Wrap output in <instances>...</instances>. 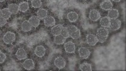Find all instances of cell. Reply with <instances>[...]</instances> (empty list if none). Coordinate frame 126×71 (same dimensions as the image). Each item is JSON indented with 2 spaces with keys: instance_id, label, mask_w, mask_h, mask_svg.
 I'll list each match as a JSON object with an SVG mask.
<instances>
[{
  "instance_id": "cell-1",
  "label": "cell",
  "mask_w": 126,
  "mask_h": 71,
  "mask_svg": "<svg viewBox=\"0 0 126 71\" xmlns=\"http://www.w3.org/2000/svg\"><path fill=\"white\" fill-rule=\"evenodd\" d=\"M16 34L11 32H8L3 37V40L5 44H12L16 40Z\"/></svg>"
},
{
  "instance_id": "cell-2",
  "label": "cell",
  "mask_w": 126,
  "mask_h": 71,
  "mask_svg": "<svg viewBox=\"0 0 126 71\" xmlns=\"http://www.w3.org/2000/svg\"><path fill=\"white\" fill-rule=\"evenodd\" d=\"M78 53L79 57L83 59H88L91 54L90 50L87 47H80L78 50Z\"/></svg>"
},
{
  "instance_id": "cell-3",
  "label": "cell",
  "mask_w": 126,
  "mask_h": 71,
  "mask_svg": "<svg viewBox=\"0 0 126 71\" xmlns=\"http://www.w3.org/2000/svg\"><path fill=\"white\" fill-rule=\"evenodd\" d=\"M89 18L92 21H96L101 18V14L96 9H92L89 13Z\"/></svg>"
},
{
  "instance_id": "cell-4",
  "label": "cell",
  "mask_w": 126,
  "mask_h": 71,
  "mask_svg": "<svg viewBox=\"0 0 126 71\" xmlns=\"http://www.w3.org/2000/svg\"><path fill=\"white\" fill-rule=\"evenodd\" d=\"M86 42L89 45L94 46L96 45L97 43H98L96 35H93V34H88L86 36Z\"/></svg>"
},
{
  "instance_id": "cell-5",
  "label": "cell",
  "mask_w": 126,
  "mask_h": 71,
  "mask_svg": "<svg viewBox=\"0 0 126 71\" xmlns=\"http://www.w3.org/2000/svg\"><path fill=\"white\" fill-rule=\"evenodd\" d=\"M121 26V21L117 18L115 19H111L110 21V28L112 30L116 31L120 29Z\"/></svg>"
},
{
  "instance_id": "cell-6",
  "label": "cell",
  "mask_w": 126,
  "mask_h": 71,
  "mask_svg": "<svg viewBox=\"0 0 126 71\" xmlns=\"http://www.w3.org/2000/svg\"><path fill=\"white\" fill-rule=\"evenodd\" d=\"M55 65L59 69H63L66 66V60L62 56H59L56 57L55 60Z\"/></svg>"
},
{
  "instance_id": "cell-7",
  "label": "cell",
  "mask_w": 126,
  "mask_h": 71,
  "mask_svg": "<svg viewBox=\"0 0 126 71\" xmlns=\"http://www.w3.org/2000/svg\"><path fill=\"white\" fill-rule=\"evenodd\" d=\"M64 48L66 52L68 53H74L75 52V44L72 41H68L64 44Z\"/></svg>"
},
{
  "instance_id": "cell-8",
  "label": "cell",
  "mask_w": 126,
  "mask_h": 71,
  "mask_svg": "<svg viewBox=\"0 0 126 71\" xmlns=\"http://www.w3.org/2000/svg\"><path fill=\"white\" fill-rule=\"evenodd\" d=\"M99 6L102 10H105V11H109L112 8L113 4L110 0H104L102 1Z\"/></svg>"
},
{
  "instance_id": "cell-9",
  "label": "cell",
  "mask_w": 126,
  "mask_h": 71,
  "mask_svg": "<svg viewBox=\"0 0 126 71\" xmlns=\"http://www.w3.org/2000/svg\"><path fill=\"white\" fill-rule=\"evenodd\" d=\"M16 56L18 60H23V59L27 58V53L26 50L23 47L19 48L17 50V52L16 53Z\"/></svg>"
},
{
  "instance_id": "cell-10",
  "label": "cell",
  "mask_w": 126,
  "mask_h": 71,
  "mask_svg": "<svg viewBox=\"0 0 126 71\" xmlns=\"http://www.w3.org/2000/svg\"><path fill=\"white\" fill-rule=\"evenodd\" d=\"M46 53V49L43 46H37L34 50V53L37 57H43Z\"/></svg>"
},
{
  "instance_id": "cell-11",
  "label": "cell",
  "mask_w": 126,
  "mask_h": 71,
  "mask_svg": "<svg viewBox=\"0 0 126 71\" xmlns=\"http://www.w3.org/2000/svg\"><path fill=\"white\" fill-rule=\"evenodd\" d=\"M44 24L47 27L54 26L56 24L55 18L52 16H47L43 19Z\"/></svg>"
},
{
  "instance_id": "cell-12",
  "label": "cell",
  "mask_w": 126,
  "mask_h": 71,
  "mask_svg": "<svg viewBox=\"0 0 126 71\" xmlns=\"http://www.w3.org/2000/svg\"><path fill=\"white\" fill-rule=\"evenodd\" d=\"M23 65V67L26 70H32L34 68V62L33 59H28L25 60Z\"/></svg>"
},
{
  "instance_id": "cell-13",
  "label": "cell",
  "mask_w": 126,
  "mask_h": 71,
  "mask_svg": "<svg viewBox=\"0 0 126 71\" xmlns=\"http://www.w3.org/2000/svg\"><path fill=\"white\" fill-rule=\"evenodd\" d=\"M29 22L32 26V27L36 28L40 24V19L37 16H33L29 19Z\"/></svg>"
},
{
  "instance_id": "cell-14",
  "label": "cell",
  "mask_w": 126,
  "mask_h": 71,
  "mask_svg": "<svg viewBox=\"0 0 126 71\" xmlns=\"http://www.w3.org/2000/svg\"><path fill=\"white\" fill-rule=\"evenodd\" d=\"M63 28V26L62 24L55 25L51 29V33H52V35L55 36L61 35Z\"/></svg>"
},
{
  "instance_id": "cell-15",
  "label": "cell",
  "mask_w": 126,
  "mask_h": 71,
  "mask_svg": "<svg viewBox=\"0 0 126 71\" xmlns=\"http://www.w3.org/2000/svg\"><path fill=\"white\" fill-rule=\"evenodd\" d=\"M67 18L71 23H74L77 21L78 19L79 16L76 12L75 11H71L67 14Z\"/></svg>"
},
{
  "instance_id": "cell-16",
  "label": "cell",
  "mask_w": 126,
  "mask_h": 71,
  "mask_svg": "<svg viewBox=\"0 0 126 71\" xmlns=\"http://www.w3.org/2000/svg\"><path fill=\"white\" fill-rule=\"evenodd\" d=\"M119 16V11L117 9L111 8L108 11V17L110 19L117 18Z\"/></svg>"
},
{
  "instance_id": "cell-17",
  "label": "cell",
  "mask_w": 126,
  "mask_h": 71,
  "mask_svg": "<svg viewBox=\"0 0 126 71\" xmlns=\"http://www.w3.org/2000/svg\"><path fill=\"white\" fill-rule=\"evenodd\" d=\"M110 21H111V19L108 16L101 18L100 20L101 26L103 27L109 28L110 25Z\"/></svg>"
},
{
  "instance_id": "cell-18",
  "label": "cell",
  "mask_w": 126,
  "mask_h": 71,
  "mask_svg": "<svg viewBox=\"0 0 126 71\" xmlns=\"http://www.w3.org/2000/svg\"><path fill=\"white\" fill-rule=\"evenodd\" d=\"M21 29L23 32H29L32 29V26L28 20H25L21 24Z\"/></svg>"
},
{
  "instance_id": "cell-19",
  "label": "cell",
  "mask_w": 126,
  "mask_h": 71,
  "mask_svg": "<svg viewBox=\"0 0 126 71\" xmlns=\"http://www.w3.org/2000/svg\"><path fill=\"white\" fill-rule=\"evenodd\" d=\"M8 9L9 10L11 14H17L19 11L18 5L16 4H11L8 5Z\"/></svg>"
},
{
  "instance_id": "cell-20",
  "label": "cell",
  "mask_w": 126,
  "mask_h": 71,
  "mask_svg": "<svg viewBox=\"0 0 126 71\" xmlns=\"http://www.w3.org/2000/svg\"><path fill=\"white\" fill-rule=\"evenodd\" d=\"M66 39L64 37H63L61 35H59L57 36H55V38H54V42L55 44H58V45H61V44H63L65 43Z\"/></svg>"
},
{
  "instance_id": "cell-21",
  "label": "cell",
  "mask_w": 126,
  "mask_h": 71,
  "mask_svg": "<svg viewBox=\"0 0 126 71\" xmlns=\"http://www.w3.org/2000/svg\"><path fill=\"white\" fill-rule=\"evenodd\" d=\"M47 11L44 8H40L37 12V16L40 20H43L45 17L47 16Z\"/></svg>"
},
{
  "instance_id": "cell-22",
  "label": "cell",
  "mask_w": 126,
  "mask_h": 71,
  "mask_svg": "<svg viewBox=\"0 0 126 71\" xmlns=\"http://www.w3.org/2000/svg\"><path fill=\"white\" fill-rule=\"evenodd\" d=\"M96 35L108 37V35H109V30H108V29H107V28L102 27L99 28V29L97 30Z\"/></svg>"
},
{
  "instance_id": "cell-23",
  "label": "cell",
  "mask_w": 126,
  "mask_h": 71,
  "mask_svg": "<svg viewBox=\"0 0 126 71\" xmlns=\"http://www.w3.org/2000/svg\"><path fill=\"white\" fill-rule=\"evenodd\" d=\"M18 7L19 11L22 12V13H25L29 9V4L27 2H25V1L20 3V4L18 5Z\"/></svg>"
},
{
  "instance_id": "cell-24",
  "label": "cell",
  "mask_w": 126,
  "mask_h": 71,
  "mask_svg": "<svg viewBox=\"0 0 126 71\" xmlns=\"http://www.w3.org/2000/svg\"><path fill=\"white\" fill-rule=\"evenodd\" d=\"M80 70L82 71H91L92 70L91 65L90 63L84 62V63H82L79 66Z\"/></svg>"
},
{
  "instance_id": "cell-25",
  "label": "cell",
  "mask_w": 126,
  "mask_h": 71,
  "mask_svg": "<svg viewBox=\"0 0 126 71\" xmlns=\"http://www.w3.org/2000/svg\"><path fill=\"white\" fill-rule=\"evenodd\" d=\"M2 10V17H4V18H5L6 20L9 19L10 17H11V13H10L9 10H8V8H4Z\"/></svg>"
},
{
  "instance_id": "cell-26",
  "label": "cell",
  "mask_w": 126,
  "mask_h": 71,
  "mask_svg": "<svg viewBox=\"0 0 126 71\" xmlns=\"http://www.w3.org/2000/svg\"><path fill=\"white\" fill-rule=\"evenodd\" d=\"M80 36H81V33H80V30L79 29H78L77 31L72 33L70 34V37L73 39H78V38H80Z\"/></svg>"
},
{
  "instance_id": "cell-27",
  "label": "cell",
  "mask_w": 126,
  "mask_h": 71,
  "mask_svg": "<svg viewBox=\"0 0 126 71\" xmlns=\"http://www.w3.org/2000/svg\"><path fill=\"white\" fill-rule=\"evenodd\" d=\"M42 2L41 0H32V7L34 8H40L42 6Z\"/></svg>"
},
{
  "instance_id": "cell-28",
  "label": "cell",
  "mask_w": 126,
  "mask_h": 71,
  "mask_svg": "<svg viewBox=\"0 0 126 71\" xmlns=\"http://www.w3.org/2000/svg\"><path fill=\"white\" fill-rule=\"evenodd\" d=\"M61 35L63 37H64L65 38H68L70 37V34L69 33L68 29H67V27H64L63 28V29L62 30V32L61 33Z\"/></svg>"
},
{
  "instance_id": "cell-29",
  "label": "cell",
  "mask_w": 126,
  "mask_h": 71,
  "mask_svg": "<svg viewBox=\"0 0 126 71\" xmlns=\"http://www.w3.org/2000/svg\"><path fill=\"white\" fill-rule=\"evenodd\" d=\"M66 27H67V29H68L69 33V34L75 32V31H77V30L78 29L77 27L74 26V25H69V26Z\"/></svg>"
},
{
  "instance_id": "cell-30",
  "label": "cell",
  "mask_w": 126,
  "mask_h": 71,
  "mask_svg": "<svg viewBox=\"0 0 126 71\" xmlns=\"http://www.w3.org/2000/svg\"><path fill=\"white\" fill-rule=\"evenodd\" d=\"M96 37H97L98 40V42L100 43H104L105 41L107 39L108 37L106 36H101L96 35Z\"/></svg>"
},
{
  "instance_id": "cell-31",
  "label": "cell",
  "mask_w": 126,
  "mask_h": 71,
  "mask_svg": "<svg viewBox=\"0 0 126 71\" xmlns=\"http://www.w3.org/2000/svg\"><path fill=\"white\" fill-rule=\"evenodd\" d=\"M6 58H7L6 54L3 52L1 53V54H0V63H3V62L5 60Z\"/></svg>"
},
{
  "instance_id": "cell-32",
  "label": "cell",
  "mask_w": 126,
  "mask_h": 71,
  "mask_svg": "<svg viewBox=\"0 0 126 71\" xmlns=\"http://www.w3.org/2000/svg\"><path fill=\"white\" fill-rule=\"evenodd\" d=\"M6 19L4 18V17H1L0 18V27H3L4 26H5V24H6L7 21Z\"/></svg>"
},
{
  "instance_id": "cell-33",
  "label": "cell",
  "mask_w": 126,
  "mask_h": 71,
  "mask_svg": "<svg viewBox=\"0 0 126 71\" xmlns=\"http://www.w3.org/2000/svg\"><path fill=\"white\" fill-rule=\"evenodd\" d=\"M2 17V10H0V18Z\"/></svg>"
},
{
  "instance_id": "cell-34",
  "label": "cell",
  "mask_w": 126,
  "mask_h": 71,
  "mask_svg": "<svg viewBox=\"0 0 126 71\" xmlns=\"http://www.w3.org/2000/svg\"><path fill=\"white\" fill-rule=\"evenodd\" d=\"M112 1H114V2H120V1H121V0H112Z\"/></svg>"
},
{
  "instance_id": "cell-35",
  "label": "cell",
  "mask_w": 126,
  "mask_h": 71,
  "mask_svg": "<svg viewBox=\"0 0 126 71\" xmlns=\"http://www.w3.org/2000/svg\"><path fill=\"white\" fill-rule=\"evenodd\" d=\"M5 1V0H0V2H4V1Z\"/></svg>"
},
{
  "instance_id": "cell-36",
  "label": "cell",
  "mask_w": 126,
  "mask_h": 71,
  "mask_svg": "<svg viewBox=\"0 0 126 71\" xmlns=\"http://www.w3.org/2000/svg\"><path fill=\"white\" fill-rule=\"evenodd\" d=\"M1 53H2V52H1V50H0V54H1Z\"/></svg>"
},
{
  "instance_id": "cell-37",
  "label": "cell",
  "mask_w": 126,
  "mask_h": 71,
  "mask_svg": "<svg viewBox=\"0 0 126 71\" xmlns=\"http://www.w3.org/2000/svg\"><path fill=\"white\" fill-rule=\"evenodd\" d=\"M27 1H32V0H27Z\"/></svg>"
},
{
  "instance_id": "cell-38",
  "label": "cell",
  "mask_w": 126,
  "mask_h": 71,
  "mask_svg": "<svg viewBox=\"0 0 126 71\" xmlns=\"http://www.w3.org/2000/svg\"><path fill=\"white\" fill-rule=\"evenodd\" d=\"M82 1H86V0H82Z\"/></svg>"
},
{
  "instance_id": "cell-39",
  "label": "cell",
  "mask_w": 126,
  "mask_h": 71,
  "mask_svg": "<svg viewBox=\"0 0 126 71\" xmlns=\"http://www.w3.org/2000/svg\"><path fill=\"white\" fill-rule=\"evenodd\" d=\"M0 70H1V69H0Z\"/></svg>"
}]
</instances>
